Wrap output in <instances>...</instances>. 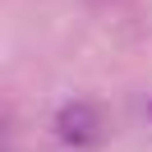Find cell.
I'll return each instance as SVG.
<instances>
[{
	"label": "cell",
	"instance_id": "1",
	"mask_svg": "<svg viewBox=\"0 0 152 152\" xmlns=\"http://www.w3.org/2000/svg\"><path fill=\"white\" fill-rule=\"evenodd\" d=\"M51 138L65 152H97L106 138V115L92 97H65L51 115Z\"/></svg>",
	"mask_w": 152,
	"mask_h": 152
},
{
	"label": "cell",
	"instance_id": "2",
	"mask_svg": "<svg viewBox=\"0 0 152 152\" xmlns=\"http://www.w3.org/2000/svg\"><path fill=\"white\" fill-rule=\"evenodd\" d=\"M143 115H148V120H152V97H148V106H143Z\"/></svg>",
	"mask_w": 152,
	"mask_h": 152
}]
</instances>
